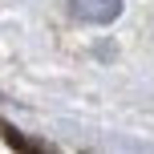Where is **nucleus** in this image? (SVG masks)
Masks as SVG:
<instances>
[{"label":"nucleus","mask_w":154,"mask_h":154,"mask_svg":"<svg viewBox=\"0 0 154 154\" xmlns=\"http://www.w3.org/2000/svg\"><path fill=\"white\" fill-rule=\"evenodd\" d=\"M69 12L85 24H109L122 16V0H69Z\"/></svg>","instance_id":"nucleus-1"}]
</instances>
